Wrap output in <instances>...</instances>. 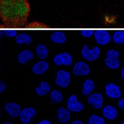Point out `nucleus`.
<instances>
[{"mask_svg":"<svg viewBox=\"0 0 124 124\" xmlns=\"http://www.w3.org/2000/svg\"><path fill=\"white\" fill-rule=\"evenodd\" d=\"M31 7L28 0H0V15L3 26L18 28L24 27Z\"/></svg>","mask_w":124,"mask_h":124,"instance_id":"obj_1","label":"nucleus"},{"mask_svg":"<svg viewBox=\"0 0 124 124\" xmlns=\"http://www.w3.org/2000/svg\"><path fill=\"white\" fill-rule=\"evenodd\" d=\"M107 57L105 59V63L109 68L115 69L120 66V62L118 60L119 53L115 49H109L107 53Z\"/></svg>","mask_w":124,"mask_h":124,"instance_id":"obj_2","label":"nucleus"},{"mask_svg":"<svg viewBox=\"0 0 124 124\" xmlns=\"http://www.w3.org/2000/svg\"><path fill=\"white\" fill-rule=\"evenodd\" d=\"M81 54L87 61H93L99 57L100 54V49L97 46L90 49L87 46H84L81 49Z\"/></svg>","mask_w":124,"mask_h":124,"instance_id":"obj_3","label":"nucleus"},{"mask_svg":"<svg viewBox=\"0 0 124 124\" xmlns=\"http://www.w3.org/2000/svg\"><path fill=\"white\" fill-rule=\"evenodd\" d=\"M55 83L62 88L66 87L70 82V74L65 70H59L57 72Z\"/></svg>","mask_w":124,"mask_h":124,"instance_id":"obj_4","label":"nucleus"},{"mask_svg":"<svg viewBox=\"0 0 124 124\" xmlns=\"http://www.w3.org/2000/svg\"><path fill=\"white\" fill-rule=\"evenodd\" d=\"M96 42L101 45H104L108 44L111 40L109 33L106 30H100L94 31L93 34Z\"/></svg>","mask_w":124,"mask_h":124,"instance_id":"obj_5","label":"nucleus"},{"mask_svg":"<svg viewBox=\"0 0 124 124\" xmlns=\"http://www.w3.org/2000/svg\"><path fill=\"white\" fill-rule=\"evenodd\" d=\"M54 62L57 65L70 66L72 63V56L68 52L58 54L54 58Z\"/></svg>","mask_w":124,"mask_h":124,"instance_id":"obj_6","label":"nucleus"},{"mask_svg":"<svg viewBox=\"0 0 124 124\" xmlns=\"http://www.w3.org/2000/svg\"><path fill=\"white\" fill-rule=\"evenodd\" d=\"M67 106L68 109L73 112H79L84 108L83 104L77 101V97L76 95H72L68 99Z\"/></svg>","mask_w":124,"mask_h":124,"instance_id":"obj_7","label":"nucleus"},{"mask_svg":"<svg viewBox=\"0 0 124 124\" xmlns=\"http://www.w3.org/2000/svg\"><path fill=\"white\" fill-rule=\"evenodd\" d=\"M90 67L87 64L83 62H78L73 69V73L77 76H86L90 73Z\"/></svg>","mask_w":124,"mask_h":124,"instance_id":"obj_8","label":"nucleus"},{"mask_svg":"<svg viewBox=\"0 0 124 124\" xmlns=\"http://www.w3.org/2000/svg\"><path fill=\"white\" fill-rule=\"evenodd\" d=\"M36 110L35 108L31 107L24 108L19 114V118L21 122L24 124L29 123L32 117L35 116Z\"/></svg>","mask_w":124,"mask_h":124,"instance_id":"obj_9","label":"nucleus"},{"mask_svg":"<svg viewBox=\"0 0 124 124\" xmlns=\"http://www.w3.org/2000/svg\"><path fill=\"white\" fill-rule=\"evenodd\" d=\"M4 109L13 118L17 117L21 112L20 105L15 102H8L5 103Z\"/></svg>","mask_w":124,"mask_h":124,"instance_id":"obj_10","label":"nucleus"},{"mask_svg":"<svg viewBox=\"0 0 124 124\" xmlns=\"http://www.w3.org/2000/svg\"><path fill=\"white\" fill-rule=\"evenodd\" d=\"M103 98L102 95L100 93H94L89 96L88 103L94 108L100 109L102 107Z\"/></svg>","mask_w":124,"mask_h":124,"instance_id":"obj_11","label":"nucleus"},{"mask_svg":"<svg viewBox=\"0 0 124 124\" xmlns=\"http://www.w3.org/2000/svg\"><path fill=\"white\" fill-rule=\"evenodd\" d=\"M107 95L112 98H118L121 96V91L119 86L113 83H109L106 86Z\"/></svg>","mask_w":124,"mask_h":124,"instance_id":"obj_12","label":"nucleus"},{"mask_svg":"<svg viewBox=\"0 0 124 124\" xmlns=\"http://www.w3.org/2000/svg\"><path fill=\"white\" fill-rule=\"evenodd\" d=\"M57 117L60 123H66L70 119V110L63 107H61L57 110Z\"/></svg>","mask_w":124,"mask_h":124,"instance_id":"obj_13","label":"nucleus"},{"mask_svg":"<svg viewBox=\"0 0 124 124\" xmlns=\"http://www.w3.org/2000/svg\"><path fill=\"white\" fill-rule=\"evenodd\" d=\"M48 68V62L45 61H40L36 62L32 67L33 73L36 75H41Z\"/></svg>","mask_w":124,"mask_h":124,"instance_id":"obj_14","label":"nucleus"},{"mask_svg":"<svg viewBox=\"0 0 124 124\" xmlns=\"http://www.w3.org/2000/svg\"><path fill=\"white\" fill-rule=\"evenodd\" d=\"M50 39L52 42L56 44H63L66 41V36L65 33L60 31L53 32L50 36Z\"/></svg>","mask_w":124,"mask_h":124,"instance_id":"obj_15","label":"nucleus"},{"mask_svg":"<svg viewBox=\"0 0 124 124\" xmlns=\"http://www.w3.org/2000/svg\"><path fill=\"white\" fill-rule=\"evenodd\" d=\"M103 114L106 118L109 120H113L117 116V111L113 107L108 105L103 108Z\"/></svg>","mask_w":124,"mask_h":124,"instance_id":"obj_16","label":"nucleus"},{"mask_svg":"<svg viewBox=\"0 0 124 124\" xmlns=\"http://www.w3.org/2000/svg\"><path fill=\"white\" fill-rule=\"evenodd\" d=\"M15 41L19 45L25 44L28 45L32 43V37L27 33H20L16 35Z\"/></svg>","mask_w":124,"mask_h":124,"instance_id":"obj_17","label":"nucleus"},{"mask_svg":"<svg viewBox=\"0 0 124 124\" xmlns=\"http://www.w3.org/2000/svg\"><path fill=\"white\" fill-rule=\"evenodd\" d=\"M94 82L91 79H87L83 83L82 93L84 95H89L94 88Z\"/></svg>","mask_w":124,"mask_h":124,"instance_id":"obj_18","label":"nucleus"},{"mask_svg":"<svg viewBox=\"0 0 124 124\" xmlns=\"http://www.w3.org/2000/svg\"><path fill=\"white\" fill-rule=\"evenodd\" d=\"M33 58V54L29 49H25L18 54V61L21 63H24Z\"/></svg>","mask_w":124,"mask_h":124,"instance_id":"obj_19","label":"nucleus"},{"mask_svg":"<svg viewBox=\"0 0 124 124\" xmlns=\"http://www.w3.org/2000/svg\"><path fill=\"white\" fill-rule=\"evenodd\" d=\"M49 91L50 86L48 83L45 81H42L40 83V85L36 87L35 89L36 93L40 96H43L46 94Z\"/></svg>","mask_w":124,"mask_h":124,"instance_id":"obj_20","label":"nucleus"},{"mask_svg":"<svg viewBox=\"0 0 124 124\" xmlns=\"http://www.w3.org/2000/svg\"><path fill=\"white\" fill-rule=\"evenodd\" d=\"M35 52L37 56L41 59H46L48 54L46 46L44 44H38L36 46Z\"/></svg>","mask_w":124,"mask_h":124,"instance_id":"obj_21","label":"nucleus"},{"mask_svg":"<svg viewBox=\"0 0 124 124\" xmlns=\"http://www.w3.org/2000/svg\"><path fill=\"white\" fill-rule=\"evenodd\" d=\"M113 42L117 44L124 43V31H117L114 32L112 35Z\"/></svg>","mask_w":124,"mask_h":124,"instance_id":"obj_22","label":"nucleus"},{"mask_svg":"<svg viewBox=\"0 0 124 124\" xmlns=\"http://www.w3.org/2000/svg\"><path fill=\"white\" fill-rule=\"evenodd\" d=\"M24 28H31V29H46V28H49L50 27L45 23L35 21L30 22L29 23H27Z\"/></svg>","mask_w":124,"mask_h":124,"instance_id":"obj_23","label":"nucleus"},{"mask_svg":"<svg viewBox=\"0 0 124 124\" xmlns=\"http://www.w3.org/2000/svg\"><path fill=\"white\" fill-rule=\"evenodd\" d=\"M89 124H105V122L102 117L94 114L90 117Z\"/></svg>","mask_w":124,"mask_h":124,"instance_id":"obj_24","label":"nucleus"},{"mask_svg":"<svg viewBox=\"0 0 124 124\" xmlns=\"http://www.w3.org/2000/svg\"><path fill=\"white\" fill-rule=\"evenodd\" d=\"M51 98L56 102H60L62 100L63 96L60 91L57 90H53L50 94Z\"/></svg>","mask_w":124,"mask_h":124,"instance_id":"obj_25","label":"nucleus"},{"mask_svg":"<svg viewBox=\"0 0 124 124\" xmlns=\"http://www.w3.org/2000/svg\"><path fill=\"white\" fill-rule=\"evenodd\" d=\"M94 32V31L93 30H82L80 31L81 35L86 38L90 37L92 36L93 35Z\"/></svg>","mask_w":124,"mask_h":124,"instance_id":"obj_26","label":"nucleus"},{"mask_svg":"<svg viewBox=\"0 0 124 124\" xmlns=\"http://www.w3.org/2000/svg\"><path fill=\"white\" fill-rule=\"evenodd\" d=\"M3 33L7 37H15V36H16L17 31L16 30H8L4 31Z\"/></svg>","mask_w":124,"mask_h":124,"instance_id":"obj_27","label":"nucleus"},{"mask_svg":"<svg viewBox=\"0 0 124 124\" xmlns=\"http://www.w3.org/2000/svg\"><path fill=\"white\" fill-rule=\"evenodd\" d=\"M118 107L120 108H121L124 111V97L119 100L118 103Z\"/></svg>","mask_w":124,"mask_h":124,"instance_id":"obj_28","label":"nucleus"},{"mask_svg":"<svg viewBox=\"0 0 124 124\" xmlns=\"http://www.w3.org/2000/svg\"><path fill=\"white\" fill-rule=\"evenodd\" d=\"M6 88V84L2 82V81H0V93H3Z\"/></svg>","mask_w":124,"mask_h":124,"instance_id":"obj_29","label":"nucleus"},{"mask_svg":"<svg viewBox=\"0 0 124 124\" xmlns=\"http://www.w3.org/2000/svg\"><path fill=\"white\" fill-rule=\"evenodd\" d=\"M38 124H51V123L46 120H43L40 121Z\"/></svg>","mask_w":124,"mask_h":124,"instance_id":"obj_30","label":"nucleus"},{"mask_svg":"<svg viewBox=\"0 0 124 124\" xmlns=\"http://www.w3.org/2000/svg\"><path fill=\"white\" fill-rule=\"evenodd\" d=\"M71 124H84L83 123L79 120H76L72 123Z\"/></svg>","mask_w":124,"mask_h":124,"instance_id":"obj_31","label":"nucleus"},{"mask_svg":"<svg viewBox=\"0 0 124 124\" xmlns=\"http://www.w3.org/2000/svg\"><path fill=\"white\" fill-rule=\"evenodd\" d=\"M121 76L122 78L124 80V67L123 68V69L122 70V72H121Z\"/></svg>","mask_w":124,"mask_h":124,"instance_id":"obj_32","label":"nucleus"},{"mask_svg":"<svg viewBox=\"0 0 124 124\" xmlns=\"http://www.w3.org/2000/svg\"><path fill=\"white\" fill-rule=\"evenodd\" d=\"M3 124H11V123H9V122H5V123H4Z\"/></svg>","mask_w":124,"mask_h":124,"instance_id":"obj_33","label":"nucleus"},{"mask_svg":"<svg viewBox=\"0 0 124 124\" xmlns=\"http://www.w3.org/2000/svg\"><path fill=\"white\" fill-rule=\"evenodd\" d=\"M121 124H124V121H123Z\"/></svg>","mask_w":124,"mask_h":124,"instance_id":"obj_34","label":"nucleus"}]
</instances>
